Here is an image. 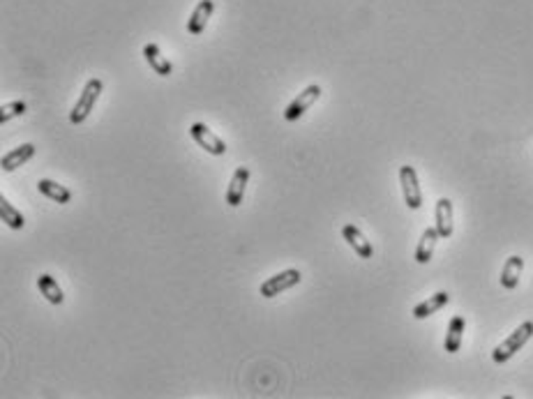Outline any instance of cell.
I'll list each match as a JSON object with an SVG mask.
<instances>
[{
  "label": "cell",
  "instance_id": "1",
  "mask_svg": "<svg viewBox=\"0 0 533 399\" xmlns=\"http://www.w3.org/2000/svg\"><path fill=\"white\" fill-rule=\"evenodd\" d=\"M531 337H533V321H524L517 330H515L510 337H505V340L492 351V360L496 362V365H503V362H508L512 355L517 353L522 346L531 340Z\"/></svg>",
  "mask_w": 533,
  "mask_h": 399
},
{
  "label": "cell",
  "instance_id": "2",
  "mask_svg": "<svg viewBox=\"0 0 533 399\" xmlns=\"http://www.w3.org/2000/svg\"><path fill=\"white\" fill-rule=\"evenodd\" d=\"M102 90H104L102 79H90L88 83H86L83 90H81V97H78V102L74 104V109H72V114H69V123L81 125L83 120L93 114V109H95V104H98Z\"/></svg>",
  "mask_w": 533,
  "mask_h": 399
},
{
  "label": "cell",
  "instance_id": "3",
  "mask_svg": "<svg viewBox=\"0 0 533 399\" xmlns=\"http://www.w3.org/2000/svg\"><path fill=\"white\" fill-rule=\"evenodd\" d=\"M303 282V275L298 268H286V270L273 275L270 280H266L264 284L259 286V293L264 298H277L279 293L293 289V286H298Z\"/></svg>",
  "mask_w": 533,
  "mask_h": 399
},
{
  "label": "cell",
  "instance_id": "4",
  "mask_svg": "<svg viewBox=\"0 0 533 399\" xmlns=\"http://www.w3.org/2000/svg\"><path fill=\"white\" fill-rule=\"evenodd\" d=\"M399 183H402V194H404L406 208L411 210H421L423 206V192H421V180H418V173L414 167H404L399 169Z\"/></svg>",
  "mask_w": 533,
  "mask_h": 399
},
{
  "label": "cell",
  "instance_id": "5",
  "mask_svg": "<svg viewBox=\"0 0 533 399\" xmlns=\"http://www.w3.org/2000/svg\"><path fill=\"white\" fill-rule=\"evenodd\" d=\"M189 136L201 145V150H206L208 155H213V157H222V155L226 153V143L204 123L192 125L189 127Z\"/></svg>",
  "mask_w": 533,
  "mask_h": 399
},
{
  "label": "cell",
  "instance_id": "6",
  "mask_svg": "<svg viewBox=\"0 0 533 399\" xmlns=\"http://www.w3.org/2000/svg\"><path fill=\"white\" fill-rule=\"evenodd\" d=\"M321 97V85L319 83H312L308 85L298 97H295L289 107L284 109V120H289V123H295V120H300L303 114H308V111L317 104V100Z\"/></svg>",
  "mask_w": 533,
  "mask_h": 399
},
{
  "label": "cell",
  "instance_id": "7",
  "mask_svg": "<svg viewBox=\"0 0 533 399\" xmlns=\"http://www.w3.org/2000/svg\"><path fill=\"white\" fill-rule=\"evenodd\" d=\"M250 176L252 171L247 167H238L235 173L229 180V187H226V206L231 208H238L242 203V196H245V187L250 183Z\"/></svg>",
  "mask_w": 533,
  "mask_h": 399
},
{
  "label": "cell",
  "instance_id": "8",
  "mask_svg": "<svg viewBox=\"0 0 533 399\" xmlns=\"http://www.w3.org/2000/svg\"><path fill=\"white\" fill-rule=\"evenodd\" d=\"M342 236L348 242V247H351L361 258H372L374 256L372 242L367 240L365 233L358 229V227H353V224H344V227H342Z\"/></svg>",
  "mask_w": 533,
  "mask_h": 399
},
{
  "label": "cell",
  "instance_id": "9",
  "mask_svg": "<svg viewBox=\"0 0 533 399\" xmlns=\"http://www.w3.org/2000/svg\"><path fill=\"white\" fill-rule=\"evenodd\" d=\"M215 12V0H199V5L192 10L189 19H187V30L192 35H201L206 30L208 21Z\"/></svg>",
  "mask_w": 533,
  "mask_h": 399
},
{
  "label": "cell",
  "instance_id": "10",
  "mask_svg": "<svg viewBox=\"0 0 533 399\" xmlns=\"http://www.w3.org/2000/svg\"><path fill=\"white\" fill-rule=\"evenodd\" d=\"M434 227L441 238L452 236V201L450 198H439L434 208Z\"/></svg>",
  "mask_w": 533,
  "mask_h": 399
},
{
  "label": "cell",
  "instance_id": "11",
  "mask_svg": "<svg viewBox=\"0 0 533 399\" xmlns=\"http://www.w3.org/2000/svg\"><path fill=\"white\" fill-rule=\"evenodd\" d=\"M144 58H146V63L151 65V69H155V74L171 76V72H173L171 60L164 58V54L160 51V47L155 44V42H148V44L144 47Z\"/></svg>",
  "mask_w": 533,
  "mask_h": 399
},
{
  "label": "cell",
  "instance_id": "12",
  "mask_svg": "<svg viewBox=\"0 0 533 399\" xmlns=\"http://www.w3.org/2000/svg\"><path fill=\"white\" fill-rule=\"evenodd\" d=\"M35 155V145L33 143H23V145H16L14 150H10L3 157V162H0V167H3L5 173H12L16 169H21L25 162L33 160Z\"/></svg>",
  "mask_w": 533,
  "mask_h": 399
},
{
  "label": "cell",
  "instance_id": "13",
  "mask_svg": "<svg viewBox=\"0 0 533 399\" xmlns=\"http://www.w3.org/2000/svg\"><path fill=\"white\" fill-rule=\"evenodd\" d=\"M439 238L441 236H439V231H436V227H430V229L423 231L421 242H418V247H416V261L421 263V266L432 261L434 247H436V242H439Z\"/></svg>",
  "mask_w": 533,
  "mask_h": 399
},
{
  "label": "cell",
  "instance_id": "14",
  "mask_svg": "<svg viewBox=\"0 0 533 399\" xmlns=\"http://www.w3.org/2000/svg\"><path fill=\"white\" fill-rule=\"evenodd\" d=\"M448 302H450V296H448L445 291L434 293L432 298L418 302V305L414 307V318H427V316H432V314H436L439 309H443L445 305H448Z\"/></svg>",
  "mask_w": 533,
  "mask_h": 399
},
{
  "label": "cell",
  "instance_id": "15",
  "mask_svg": "<svg viewBox=\"0 0 533 399\" xmlns=\"http://www.w3.org/2000/svg\"><path fill=\"white\" fill-rule=\"evenodd\" d=\"M464 326H467L464 316H452V318H450L448 333H445V342H443L445 353H457V351H459V346H462V335H464Z\"/></svg>",
  "mask_w": 533,
  "mask_h": 399
},
{
  "label": "cell",
  "instance_id": "16",
  "mask_svg": "<svg viewBox=\"0 0 533 399\" xmlns=\"http://www.w3.org/2000/svg\"><path fill=\"white\" fill-rule=\"evenodd\" d=\"M524 270V258L522 256H508V261H505L503 270H501V286L503 289H515V286L520 284V277Z\"/></svg>",
  "mask_w": 533,
  "mask_h": 399
},
{
  "label": "cell",
  "instance_id": "17",
  "mask_svg": "<svg viewBox=\"0 0 533 399\" xmlns=\"http://www.w3.org/2000/svg\"><path fill=\"white\" fill-rule=\"evenodd\" d=\"M37 289H40L42 296H45V298L51 302V305H63V302H65V293H63V289H60V284H58L51 275L42 273V275L37 277Z\"/></svg>",
  "mask_w": 533,
  "mask_h": 399
},
{
  "label": "cell",
  "instance_id": "18",
  "mask_svg": "<svg viewBox=\"0 0 533 399\" xmlns=\"http://www.w3.org/2000/svg\"><path fill=\"white\" fill-rule=\"evenodd\" d=\"M37 189H40V194H45L47 198H51V201H56L60 206H65V203L72 201V192H69V189L63 187L60 183H56V180L42 178L40 183H37Z\"/></svg>",
  "mask_w": 533,
  "mask_h": 399
},
{
  "label": "cell",
  "instance_id": "19",
  "mask_svg": "<svg viewBox=\"0 0 533 399\" xmlns=\"http://www.w3.org/2000/svg\"><path fill=\"white\" fill-rule=\"evenodd\" d=\"M0 220L3 224H7L12 231H21L25 227V217L21 210H16V208L7 201L5 196H0Z\"/></svg>",
  "mask_w": 533,
  "mask_h": 399
},
{
  "label": "cell",
  "instance_id": "20",
  "mask_svg": "<svg viewBox=\"0 0 533 399\" xmlns=\"http://www.w3.org/2000/svg\"><path fill=\"white\" fill-rule=\"evenodd\" d=\"M25 111H28V104L21 102V100H14L10 104H5V107L0 109V123H7V120L19 118V116L25 114Z\"/></svg>",
  "mask_w": 533,
  "mask_h": 399
}]
</instances>
